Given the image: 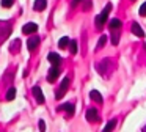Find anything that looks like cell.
<instances>
[{"label": "cell", "mask_w": 146, "mask_h": 132, "mask_svg": "<svg viewBox=\"0 0 146 132\" xmlns=\"http://www.w3.org/2000/svg\"><path fill=\"white\" fill-rule=\"evenodd\" d=\"M14 96H16V88H10V90H8V93H7V99L8 101H13Z\"/></svg>", "instance_id": "e0dca14e"}, {"label": "cell", "mask_w": 146, "mask_h": 132, "mask_svg": "<svg viewBox=\"0 0 146 132\" xmlns=\"http://www.w3.org/2000/svg\"><path fill=\"white\" fill-rule=\"evenodd\" d=\"M47 60L52 63V65H55V66H60V63H61L60 55H58V53H55V52H50V53H49Z\"/></svg>", "instance_id": "52a82bcc"}, {"label": "cell", "mask_w": 146, "mask_h": 132, "mask_svg": "<svg viewBox=\"0 0 146 132\" xmlns=\"http://www.w3.org/2000/svg\"><path fill=\"white\" fill-rule=\"evenodd\" d=\"M60 72H61V69L58 68V66H52L50 69H49V74H47V80L50 82V83H54L55 80L58 79V75H60Z\"/></svg>", "instance_id": "3957f363"}, {"label": "cell", "mask_w": 146, "mask_h": 132, "mask_svg": "<svg viewBox=\"0 0 146 132\" xmlns=\"http://www.w3.org/2000/svg\"><path fill=\"white\" fill-rule=\"evenodd\" d=\"M69 43H71L69 38H68V36H63L60 41H58V47H60V49H66V46H68Z\"/></svg>", "instance_id": "9a60e30c"}, {"label": "cell", "mask_w": 146, "mask_h": 132, "mask_svg": "<svg viewBox=\"0 0 146 132\" xmlns=\"http://www.w3.org/2000/svg\"><path fill=\"white\" fill-rule=\"evenodd\" d=\"M118 43H119V31L111 30V44H113V46H118Z\"/></svg>", "instance_id": "5bb4252c"}, {"label": "cell", "mask_w": 146, "mask_h": 132, "mask_svg": "<svg viewBox=\"0 0 146 132\" xmlns=\"http://www.w3.org/2000/svg\"><path fill=\"white\" fill-rule=\"evenodd\" d=\"M33 96H35V99H36V102L38 104H44V94H42V90L39 87H33Z\"/></svg>", "instance_id": "5b68a950"}, {"label": "cell", "mask_w": 146, "mask_h": 132, "mask_svg": "<svg viewBox=\"0 0 146 132\" xmlns=\"http://www.w3.org/2000/svg\"><path fill=\"white\" fill-rule=\"evenodd\" d=\"M38 44H39V38L38 36H32V38H29V41H27L29 50H35L36 47H38Z\"/></svg>", "instance_id": "8992f818"}, {"label": "cell", "mask_w": 146, "mask_h": 132, "mask_svg": "<svg viewBox=\"0 0 146 132\" xmlns=\"http://www.w3.org/2000/svg\"><path fill=\"white\" fill-rule=\"evenodd\" d=\"M14 5V0H2V6L3 8H11Z\"/></svg>", "instance_id": "ffe728a7"}, {"label": "cell", "mask_w": 146, "mask_h": 132, "mask_svg": "<svg viewBox=\"0 0 146 132\" xmlns=\"http://www.w3.org/2000/svg\"><path fill=\"white\" fill-rule=\"evenodd\" d=\"M80 2H82V0H72V3H71V6H72V8H76V6L79 5Z\"/></svg>", "instance_id": "603a6c76"}, {"label": "cell", "mask_w": 146, "mask_h": 132, "mask_svg": "<svg viewBox=\"0 0 146 132\" xmlns=\"http://www.w3.org/2000/svg\"><path fill=\"white\" fill-rule=\"evenodd\" d=\"M33 6H35V11H42L47 6V0H36Z\"/></svg>", "instance_id": "7c38bea8"}, {"label": "cell", "mask_w": 146, "mask_h": 132, "mask_svg": "<svg viewBox=\"0 0 146 132\" xmlns=\"http://www.w3.org/2000/svg\"><path fill=\"white\" fill-rule=\"evenodd\" d=\"M110 11H111V3H107V6L102 9V13L96 17V27H98V28H102V25L105 24V21H107L108 13H110Z\"/></svg>", "instance_id": "6da1fadb"}, {"label": "cell", "mask_w": 146, "mask_h": 132, "mask_svg": "<svg viewBox=\"0 0 146 132\" xmlns=\"http://www.w3.org/2000/svg\"><path fill=\"white\" fill-rule=\"evenodd\" d=\"M39 129H41V131H44V129H46V124H44V121H42V119H41V121H39Z\"/></svg>", "instance_id": "cb8c5ba5"}, {"label": "cell", "mask_w": 146, "mask_h": 132, "mask_svg": "<svg viewBox=\"0 0 146 132\" xmlns=\"http://www.w3.org/2000/svg\"><path fill=\"white\" fill-rule=\"evenodd\" d=\"M60 109H61V110H64V112H66L69 116H72V115H74V104H63V105H61Z\"/></svg>", "instance_id": "4fadbf2b"}, {"label": "cell", "mask_w": 146, "mask_h": 132, "mask_svg": "<svg viewBox=\"0 0 146 132\" xmlns=\"http://www.w3.org/2000/svg\"><path fill=\"white\" fill-rule=\"evenodd\" d=\"M145 131H146V126H145Z\"/></svg>", "instance_id": "d4e9b609"}, {"label": "cell", "mask_w": 146, "mask_h": 132, "mask_svg": "<svg viewBox=\"0 0 146 132\" xmlns=\"http://www.w3.org/2000/svg\"><path fill=\"white\" fill-rule=\"evenodd\" d=\"M108 27H110V30H119L121 28V21L118 17L111 19V21L108 22Z\"/></svg>", "instance_id": "8fae6325"}, {"label": "cell", "mask_w": 146, "mask_h": 132, "mask_svg": "<svg viewBox=\"0 0 146 132\" xmlns=\"http://www.w3.org/2000/svg\"><path fill=\"white\" fill-rule=\"evenodd\" d=\"M115 126H116V119H110V121H108L107 124L104 126V132H107V131H111V129H115Z\"/></svg>", "instance_id": "2e32d148"}, {"label": "cell", "mask_w": 146, "mask_h": 132, "mask_svg": "<svg viewBox=\"0 0 146 132\" xmlns=\"http://www.w3.org/2000/svg\"><path fill=\"white\" fill-rule=\"evenodd\" d=\"M83 9H85V11H88V9H91V0H86V2L83 3Z\"/></svg>", "instance_id": "7402d4cb"}, {"label": "cell", "mask_w": 146, "mask_h": 132, "mask_svg": "<svg viewBox=\"0 0 146 132\" xmlns=\"http://www.w3.org/2000/svg\"><path fill=\"white\" fill-rule=\"evenodd\" d=\"M132 31H133V35H135V36H138V38L145 36V31L141 30V27H140L137 22H133V24H132Z\"/></svg>", "instance_id": "30bf717a"}, {"label": "cell", "mask_w": 146, "mask_h": 132, "mask_svg": "<svg viewBox=\"0 0 146 132\" xmlns=\"http://www.w3.org/2000/svg\"><path fill=\"white\" fill-rule=\"evenodd\" d=\"M69 50H71L72 55H76V53H77V43H76V41H71V43H69Z\"/></svg>", "instance_id": "ac0fdd59"}, {"label": "cell", "mask_w": 146, "mask_h": 132, "mask_svg": "<svg viewBox=\"0 0 146 132\" xmlns=\"http://www.w3.org/2000/svg\"><path fill=\"white\" fill-rule=\"evenodd\" d=\"M108 41V38L107 36H101V39H99V43H98V49H102V47L105 46V43Z\"/></svg>", "instance_id": "d6986e66"}, {"label": "cell", "mask_w": 146, "mask_h": 132, "mask_svg": "<svg viewBox=\"0 0 146 132\" xmlns=\"http://www.w3.org/2000/svg\"><path fill=\"white\" fill-rule=\"evenodd\" d=\"M69 83H71V80H69V77H64L63 80H61V85H60V88H58V91H57V99H61V97L64 96V93H66V90L69 88Z\"/></svg>", "instance_id": "7a4b0ae2"}, {"label": "cell", "mask_w": 146, "mask_h": 132, "mask_svg": "<svg viewBox=\"0 0 146 132\" xmlns=\"http://www.w3.org/2000/svg\"><path fill=\"white\" fill-rule=\"evenodd\" d=\"M130 2H133V0H130Z\"/></svg>", "instance_id": "484cf974"}, {"label": "cell", "mask_w": 146, "mask_h": 132, "mask_svg": "<svg viewBox=\"0 0 146 132\" xmlns=\"http://www.w3.org/2000/svg\"><path fill=\"white\" fill-rule=\"evenodd\" d=\"M138 14H140V16H146V2L143 3L141 6H140V9H138Z\"/></svg>", "instance_id": "44dd1931"}, {"label": "cell", "mask_w": 146, "mask_h": 132, "mask_svg": "<svg viewBox=\"0 0 146 132\" xmlns=\"http://www.w3.org/2000/svg\"><path fill=\"white\" fill-rule=\"evenodd\" d=\"M90 97H91L94 102H98V104H102V102H104V97L101 96V93H99L98 90H91V93H90Z\"/></svg>", "instance_id": "9c48e42d"}, {"label": "cell", "mask_w": 146, "mask_h": 132, "mask_svg": "<svg viewBox=\"0 0 146 132\" xmlns=\"http://www.w3.org/2000/svg\"><path fill=\"white\" fill-rule=\"evenodd\" d=\"M36 30H38V25L35 22H29V24H25L22 27V33H25V35H33Z\"/></svg>", "instance_id": "277c9868"}, {"label": "cell", "mask_w": 146, "mask_h": 132, "mask_svg": "<svg viewBox=\"0 0 146 132\" xmlns=\"http://www.w3.org/2000/svg\"><path fill=\"white\" fill-rule=\"evenodd\" d=\"M86 119H88V121H98L99 119V115H98V110L96 109H90L88 112H86Z\"/></svg>", "instance_id": "ba28073f"}]
</instances>
